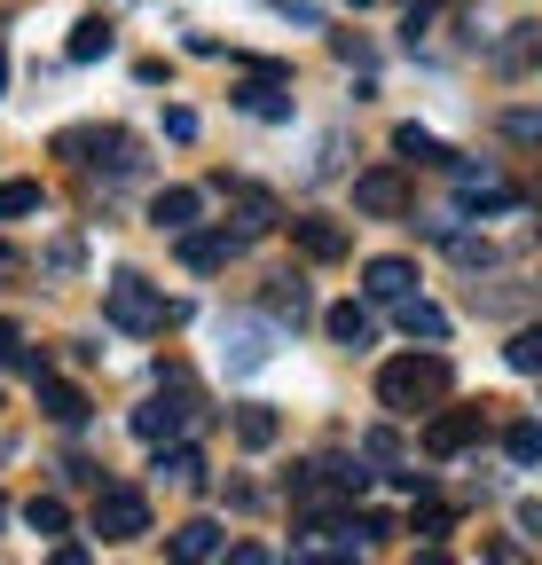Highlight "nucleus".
I'll return each instance as SVG.
<instances>
[{"instance_id": "19", "label": "nucleus", "mask_w": 542, "mask_h": 565, "mask_svg": "<svg viewBox=\"0 0 542 565\" xmlns=\"http://www.w3.org/2000/svg\"><path fill=\"white\" fill-rule=\"evenodd\" d=\"M40 408H47L55 424H87V393H79V385H63L55 370L40 377Z\"/></svg>"}, {"instance_id": "31", "label": "nucleus", "mask_w": 542, "mask_h": 565, "mask_svg": "<svg viewBox=\"0 0 542 565\" xmlns=\"http://www.w3.org/2000/svg\"><path fill=\"white\" fill-rule=\"evenodd\" d=\"M410 565H456V557H448V550H440V542H425V550H417V557H410Z\"/></svg>"}, {"instance_id": "9", "label": "nucleus", "mask_w": 542, "mask_h": 565, "mask_svg": "<svg viewBox=\"0 0 542 565\" xmlns=\"http://www.w3.org/2000/svg\"><path fill=\"white\" fill-rule=\"evenodd\" d=\"M173 401H142V408H134V433H142L150 448H166V440H181V424L196 416L189 408V385H166Z\"/></svg>"}, {"instance_id": "3", "label": "nucleus", "mask_w": 542, "mask_h": 565, "mask_svg": "<svg viewBox=\"0 0 542 565\" xmlns=\"http://www.w3.org/2000/svg\"><path fill=\"white\" fill-rule=\"evenodd\" d=\"M95 534L103 542H142L150 534V494L142 487H103L95 494Z\"/></svg>"}, {"instance_id": "8", "label": "nucleus", "mask_w": 542, "mask_h": 565, "mask_svg": "<svg viewBox=\"0 0 542 565\" xmlns=\"http://www.w3.org/2000/svg\"><path fill=\"white\" fill-rule=\"evenodd\" d=\"M229 189V204H236V244H252V236H267V228H284V204L267 196V189H252V181H221Z\"/></svg>"}, {"instance_id": "7", "label": "nucleus", "mask_w": 542, "mask_h": 565, "mask_svg": "<svg viewBox=\"0 0 542 565\" xmlns=\"http://www.w3.org/2000/svg\"><path fill=\"white\" fill-rule=\"evenodd\" d=\"M480 408H433L425 416V456H464L471 440H480Z\"/></svg>"}, {"instance_id": "32", "label": "nucleus", "mask_w": 542, "mask_h": 565, "mask_svg": "<svg viewBox=\"0 0 542 565\" xmlns=\"http://www.w3.org/2000/svg\"><path fill=\"white\" fill-rule=\"evenodd\" d=\"M17 275H24V259H17L9 244H0V282H17Z\"/></svg>"}, {"instance_id": "1", "label": "nucleus", "mask_w": 542, "mask_h": 565, "mask_svg": "<svg viewBox=\"0 0 542 565\" xmlns=\"http://www.w3.org/2000/svg\"><path fill=\"white\" fill-rule=\"evenodd\" d=\"M448 385H456L448 353H401V362H385V370H378V401H385L393 416H417V408L448 401Z\"/></svg>"}, {"instance_id": "33", "label": "nucleus", "mask_w": 542, "mask_h": 565, "mask_svg": "<svg viewBox=\"0 0 542 565\" xmlns=\"http://www.w3.org/2000/svg\"><path fill=\"white\" fill-rule=\"evenodd\" d=\"M0 87H9V55H0Z\"/></svg>"}, {"instance_id": "35", "label": "nucleus", "mask_w": 542, "mask_h": 565, "mask_svg": "<svg viewBox=\"0 0 542 565\" xmlns=\"http://www.w3.org/2000/svg\"><path fill=\"white\" fill-rule=\"evenodd\" d=\"M354 9H362V0H354Z\"/></svg>"}, {"instance_id": "12", "label": "nucleus", "mask_w": 542, "mask_h": 565, "mask_svg": "<svg viewBox=\"0 0 542 565\" xmlns=\"http://www.w3.org/2000/svg\"><path fill=\"white\" fill-rule=\"evenodd\" d=\"M221 353H229V370H259L276 345H267V322L236 315V322H221Z\"/></svg>"}, {"instance_id": "15", "label": "nucleus", "mask_w": 542, "mask_h": 565, "mask_svg": "<svg viewBox=\"0 0 542 565\" xmlns=\"http://www.w3.org/2000/svg\"><path fill=\"white\" fill-rule=\"evenodd\" d=\"M362 291L393 307V299H410V291H417V267H410V259H370V267H362Z\"/></svg>"}, {"instance_id": "17", "label": "nucleus", "mask_w": 542, "mask_h": 565, "mask_svg": "<svg viewBox=\"0 0 542 565\" xmlns=\"http://www.w3.org/2000/svg\"><path fill=\"white\" fill-rule=\"evenodd\" d=\"M118 47V24L110 17H79V32H72V47H63V55H72V63H103Z\"/></svg>"}, {"instance_id": "26", "label": "nucleus", "mask_w": 542, "mask_h": 565, "mask_svg": "<svg viewBox=\"0 0 542 565\" xmlns=\"http://www.w3.org/2000/svg\"><path fill=\"white\" fill-rule=\"evenodd\" d=\"M503 362H511L519 377H534V370H542V330H519V338L503 345Z\"/></svg>"}, {"instance_id": "20", "label": "nucleus", "mask_w": 542, "mask_h": 565, "mask_svg": "<svg viewBox=\"0 0 542 565\" xmlns=\"http://www.w3.org/2000/svg\"><path fill=\"white\" fill-rule=\"evenodd\" d=\"M276 433H284V416L267 408V401H244V408H236V440H244V448H276Z\"/></svg>"}, {"instance_id": "25", "label": "nucleus", "mask_w": 542, "mask_h": 565, "mask_svg": "<svg viewBox=\"0 0 542 565\" xmlns=\"http://www.w3.org/2000/svg\"><path fill=\"white\" fill-rule=\"evenodd\" d=\"M158 471H166V479H181V487H205V456H196V448H166V456H158Z\"/></svg>"}, {"instance_id": "6", "label": "nucleus", "mask_w": 542, "mask_h": 565, "mask_svg": "<svg viewBox=\"0 0 542 565\" xmlns=\"http://www.w3.org/2000/svg\"><path fill=\"white\" fill-rule=\"evenodd\" d=\"M354 212H370V221H401V212H410V181H401L393 166L354 173Z\"/></svg>"}, {"instance_id": "21", "label": "nucleus", "mask_w": 542, "mask_h": 565, "mask_svg": "<svg viewBox=\"0 0 542 565\" xmlns=\"http://www.w3.org/2000/svg\"><path fill=\"white\" fill-rule=\"evenodd\" d=\"M393 322L410 330V338H448V315H440L433 299H417V291H410V299H393Z\"/></svg>"}, {"instance_id": "24", "label": "nucleus", "mask_w": 542, "mask_h": 565, "mask_svg": "<svg viewBox=\"0 0 542 565\" xmlns=\"http://www.w3.org/2000/svg\"><path fill=\"white\" fill-rule=\"evenodd\" d=\"M24 526H32V534H63V526H72V511H63L55 494H32V503H24Z\"/></svg>"}, {"instance_id": "34", "label": "nucleus", "mask_w": 542, "mask_h": 565, "mask_svg": "<svg viewBox=\"0 0 542 565\" xmlns=\"http://www.w3.org/2000/svg\"><path fill=\"white\" fill-rule=\"evenodd\" d=\"M0 526H9V503H0Z\"/></svg>"}, {"instance_id": "4", "label": "nucleus", "mask_w": 542, "mask_h": 565, "mask_svg": "<svg viewBox=\"0 0 542 565\" xmlns=\"http://www.w3.org/2000/svg\"><path fill=\"white\" fill-rule=\"evenodd\" d=\"M284 87H291L284 63H252L244 87H236V110H252V118H267V126H284V118H291V95H284Z\"/></svg>"}, {"instance_id": "22", "label": "nucleus", "mask_w": 542, "mask_h": 565, "mask_svg": "<svg viewBox=\"0 0 542 565\" xmlns=\"http://www.w3.org/2000/svg\"><path fill=\"white\" fill-rule=\"evenodd\" d=\"M393 150L410 158V166H456V150H440L425 126H401V134H393Z\"/></svg>"}, {"instance_id": "30", "label": "nucleus", "mask_w": 542, "mask_h": 565, "mask_svg": "<svg viewBox=\"0 0 542 565\" xmlns=\"http://www.w3.org/2000/svg\"><path fill=\"white\" fill-rule=\"evenodd\" d=\"M47 565H95V557H87V550H79V542H63V550H55V557H47Z\"/></svg>"}, {"instance_id": "23", "label": "nucleus", "mask_w": 542, "mask_h": 565, "mask_svg": "<svg viewBox=\"0 0 542 565\" xmlns=\"http://www.w3.org/2000/svg\"><path fill=\"white\" fill-rule=\"evenodd\" d=\"M24 212H47L40 181H0V221H24Z\"/></svg>"}, {"instance_id": "2", "label": "nucleus", "mask_w": 542, "mask_h": 565, "mask_svg": "<svg viewBox=\"0 0 542 565\" xmlns=\"http://www.w3.org/2000/svg\"><path fill=\"white\" fill-rule=\"evenodd\" d=\"M103 315H110V330L142 338V330L173 322L181 307H166V299H158V282H150V275H110V282H103Z\"/></svg>"}, {"instance_id": "16", "label": "nucleus", "mask_w": 542, "mask_h": 565, "mask_svg": "<svg viewBox=\"0 0 542 565\" xmlns=\"http://www.w3.org/2000/svg\"><path fill=\"white\" fill-rule=\"evenodd\" d=\"M259 307H267V322H307V315H315V299H307L299 275H276V282L259 291Z\"/></svg>"}, {"instance_id": "27", "label": "nucleus", "mask_w": 542, "mask_h": 565, "mask_svg": "<svg viewBox=\"0 0 542 565\" xmlns=\"http://www.w3.org/2000/svg\"><path fill=\"white\" fill-rule=\"evenodd\" d=\"M503 456L527 471V463H542V433H534V424H511V433H503Z\"/></svg>"}, {"instance_id": "10", "label": "nucleus", "mask_w": 542, "mask_h": 565, "mask_svg": "<svg viewBox=\"0 0 542 565\" xmlns=\"http://www.w3.org/2000/svg\"><path fill=\"white\" fill-rule=\"evenodd\" d=\"M284 228H291V244H299V252H307L315 267H330V259H347V244H354V236L338 228V221H322V212H299V221H284Z\"/></svg>"}, {"instance_id": "18", "label": "nucleus", "mask_w": 542, "mask_h": 565, "mask_svg": "<svg viewBox=\"0 0 542 565\" xmlns=\"http://www.w3.org/2000/svg\"><path fill=\"white\" fill-rule=\"evenodd\" d=\"M322 330H330L338 345H370V338H378V315L347 299V307H330V315H322Z\"/></svg>"}, {"instance_id": "11", "label": "nucleus", "mask_w": 542, "mask_h": 565, "mask_svg": "<svg viewBox=\"0 0 542 565\" xmlns=\"http://www.w3.org/2000/svg\"><path fill=\"white\" fill-rule=\"evenodd\" d=\"M244 244H236V228H181V267H196V275H213V267H229Z\"/></svg>"}, {"instance_id": "28", "label": "nucleus", "mask_w": 542, "mask_h": 565, "mask_svg": "<svg viewBox=\"0 0 542 565\" xmlns=\"http://www.w3.org/2000/svg\"><path fill=\"white\" fill-rule=\"evenodd\" d=\"M221 565H276V557H267L259 542H236V550H221Z\"/></svg>"}, {"instance_id": "5", "label": "nucleus", "mask_w": 542, "mask_h": 565, "mask_svg": "<svg viewBox=\"0 0 542 565\" xmlns=\"http://www.w3.org/2000/svg\"><path fill=\"white\" fill-rule=\"evenodd\" d=\"M55 158H79V166H134V141L118 126H63L55 134Z\"/></svg>"}, {"instance_id": "14", "label": "nucleus", "mask_w": 542, "mask_h": 565, "mask_svg": "<svg viewBox=\"0 0 542 565\" xmlns=\"http://www.w3.org/2000/svg\"><path fill=\"white\" fill-rule=\"evenodd\" d=\"M196 212H205V189H158V196H150V221H158L166 236L196 228Z\"/></svg>"}, {"instance_id": "29", "label": "nucleus", "mask_w": 542, "mask_h": 565, "mask_svg": "<svg viewBox=\"0 0 542 565\" xmlns=\"http://www.w3.org/2000/svg\"><path fill=\"white\" fill-rule=\"evenodd\" d=\"M291 565H354V550H299Z\"/></svg>"}, {"instance_id": "13", "label": "nucleus", "mask_w": 542, "mask_h": 565, "mask_svg": "<svg viewBox=\"0 0 542 565\" xmlns=\"http://www.w3.org/2000/svg\"><path fill=\"white\" fill-rule=\"evenodd\" d=\"M166 557L173 565H213L221 557V519H181L173 542H166Z\"/></svg>"}]
</instances>
